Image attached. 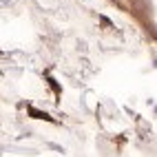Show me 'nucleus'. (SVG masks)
I'll return each mask as SVG.
<instances>
[{
	"label": "nucleus",
	"instance_id": "nucleus-1",
	"mask_svg": "<svg viewBox=\"0 0 157 157\" xmlns=\"http://www.w3.org/2000/svg\"><path fill=\"white\" fill-rule=\"evenodd\" d=\"M29 113L33 115V117H38V120H51L47 113H40V111H36V109H29Z\"/></svg>",
	"mask_w": 157,
	"mask_h": 157
}]
</instances>
